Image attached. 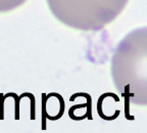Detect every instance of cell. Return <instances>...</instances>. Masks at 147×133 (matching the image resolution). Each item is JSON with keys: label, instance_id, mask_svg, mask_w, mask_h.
<instances>
[{"label": "cell", "instance_id": "cell-1", "mask_svg": "<svg viewBox=\"0 0 147 133\" xmlns=\"http://www.w3.org/2000/svg\"><path fill=\"white\" fill-rule=\"evenodd\" d=\"M115 86L127 103L147 107V26L133 29L117 45L111 58Z\"/></svg>", "mask_w": 147, "mask_h": 133}, {"label": "cell", "instance_id": "cell-2", "mask_svg": "<svg viewBox=\"0 0 147 133\" xmlns=\"http://www.w3.org/2000/svg\"><path fill=\"white\" fill-rule=\"evenodd\" d=\"M65 102L61 94L51 92L41 94V128L46 130V120L56 121L63 116Z\"/></svg>", "mask_w": 147, "mask_h": 133}, {"label": "cell", "instance_id": "cell-3", "mask_svg": "<svg viewBox=\"0 0 147 133\" xmlns=\"http://www.w3.org/2000/svg\"><path fill=\"white\" fill-rule=\"evenodd\" d=\"M111 96L113 92H106L100 95L97 100V113L99 117L105 121H113L117 119L121 114V109L113 108V106H110Z\"/></svg>", "mask_w": 147, "mask_h": 133}, {"label": "cell", "instance_id": "cell-4", "mask_svg": "<svg viewBox=\"0 0 147 133\" xmlns=\"http://www.w3.org/2000/svg\"><path fill=\"white\" fill-rule=\"evenodd\" d=\"M7 97H12L14 99V120H20L21 117V100L26 97V92L22 93L21 95H18L16 92H8L6 94H3V98L6 99Z\"/></svg>", "mask_w": 147, "mask_h": 133}, {"label": "cell", "instance_id": "cell-5", "mask_svg": "<svg viewBox=\"0 0 147 133\" xmlns=\"http://www.w3.org/2000/svg\"><path fill=\"white\" fill-rule=\"evenodd\" d=\"M26 97L30 100V120L33 121L36 119V98L31 92H26Z\"/></svg>", "mask_w": 147, "mask_h": 133}]
</instances>
